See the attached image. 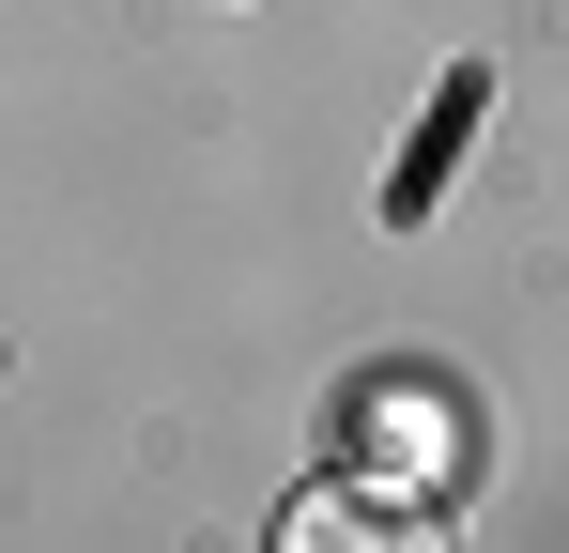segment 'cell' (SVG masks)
<instances>
[{"label":"cell","instance_id":"2","mask_svg":"<svg viewBox=\"0 0 569 553\" xmlns=\"http://www.w3.org/2000/svg\"><path fill=\"white\" fill-rule=\"evenodd\" d=\"M477 108H492V62H462V78L431 92V123L400 139V170H385V215H400V231L447 200V170H462V139H477Z\"/></svg>","mask_w":569,"mask_h":553},{"label":"cell","instance_id":"1","mask_svg":"<svg viewBox=\"0 0 569 553\" xmlns=\"http://www.w3.org/2000/svg\"><path fill=\"white\" fill-rule=\"evenodd\" d=\"M278 553H447V523L416 492H292Z\"/></svg>","mask_w":569,"mask_h":553}]
</instances>
